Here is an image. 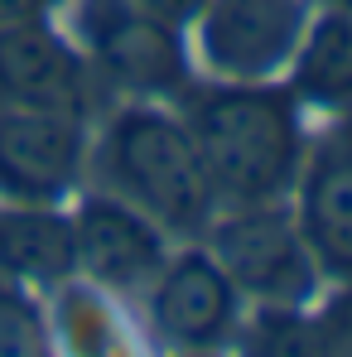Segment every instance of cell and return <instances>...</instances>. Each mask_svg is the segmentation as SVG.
Returning a JSON list of instances; mask_svg holds the SVG:
<instances>
[{"label": "cell", "mask_w": 352, "mask_h": 357, "mask_svg": "<svg viewBox=\"0 0 352 357\" xmlns=\"http://www.w3.org/2000/svg\"><path fill=\"white\" fill-rule=\"evenodd\" d=\"M294 92L270 82H222L188 97V135L203 155L217 198L232 208L275 203L304 165Z\"/></svg>", "instance_id": "obj_1"}, {"label": "cell", "mask_w": 352, "mask_h": 357, "mask_svg": "<svg viewBox=\"0 0 352 357\" xmlns=\"http://www.w3.org/2000/svg\"><path fill=\"white\" fill-rule=\"evenodd\" d=\"M102 169L155 227L193 237L217 218V188L188 126L160 107H125L102 140Z\"/></svg>", "instance_id": "obj_2"}, {"label": "cell", "mask_w": 352, "mask_h": 357, "mask_svg": "<svg viewBox=\"0 0 352 357\" xmlns=\"http://www.w3.org/2000/svg\"><path fill=\"white\" fill-rule=\"evenodd\" d=\"M213 256L236 285V295L256 299L266 309H299L319 290V261L290 213L275 203H246L227 218L208 222Z\"/></svg>", "instance_id": "obj_3"}, {"label": "cell", "mask_w": 352, "mask_h": 357, "mask_svg": "<svg viewBox=\"0 0 352 357\" xmlns=\"http://www.w3.org/2000/svg\"><path fill=\"white\" fill-rule=\"evenodd\" d=\"M77 34L87 63L135 97H169L188 87V59L178 44V29L145 15L130 0H82Z\"/></svg>", "instance_id": "obj_4"}, {"label": "cell", "mask_w": 352, "mask_h": 357, "mask_svg": "<svg viewBox=\"0 0 352 357\" xmlns=\"http://www.w3.org/2000/svg\"><path fill=\"white\" fill-rule=\"evenodd\" d=\"M309 0H203L193 15L198 59L222 82H266L294 59Z\"/></svg>", "instance_id": "obj_5"}, {"label": "cell", "mask_w": 352, "mask_h": 357, "mask_svg": "<svg viewBox=\"0 0 352 357\" xmlns=\"http://www.w3.org/2000/svg\"><path fill=\"white\" fill-rule=\"evenodd\" d=\"M82 116L63 107L0 112V193L15 203H54L82 174Z\"/></svg>", "instance_id": "obj_6"}, {"label": "cell", "mask_w": 352, "mask_h": 357, "mask_svg": "<svg viewBox=\"0 0 352 357\" xmlns=\"http://www.w3.org/2000/svg\"><path fill=\"white\" fill-rule=\"evenodd\" d=\"M294 222L319 261V275L352 285V112H338V121L304 155Z\"/></svg>", "instance_id": "obj_7"}, {"label": "cell", "mask_w": 352, "mask_h": 357, "mask_svg": "<svg viewBox=\"0 0 352 357\" xmlns=\"http://www.w3.org/2000/svg\"><path fill=\"white\" fill-rule=\"evenodd\" d=\"M150 290V324L174 348H217L236 328L241 295L213 251H183L160 266Z\"/></svg>", "instance_id": "obj_8"}, {"label": "cell", "mask_w": 352, "mask_h": 357, "mask_svg": "<svg viewBox=\"0 0 352 357\" xmlns=\"http://www.w3.org/2000/svg\"><path fill=\"white\" fill-rule=\"evenodd\" d=\"M72 256L77 271L92 275L97 285L135 295L145 290L164 256V227H155L140 208H130L125 198H87L72 218Z\"/></svg>", "instance_id": "obj_9"}, {"label": "cell", "mask_w": 352, "mask_h": 357, "mask_svg": "<svg viewBox=\"0 0 352 357\" xmlns=\"http://www.w3.org/2000/svg\"><path fill=\"white\" fill-rule=\"evenodd\" d=\"M87 59L54 34L39 15L0 24V102L5 107H63L82 112Z\"/></svg>", "instance_id": "obj_10"}, {"label": "cell", "mask_w": 352, "mask_h": 357, "mask_svg": "<svg viewBox=\"0 0 352 357\" xmlns=\"http://www.w3.org/2000/svg\"><path fill=\"white\" fill-rule=\"evenodd\" d=\"M294 102H314L323 112H352V10L319 15L304 24L290 59Z\"/></svg>", "instance_id": "obj_11"}, {"label": "cell", "mask_w": 352, "mask_h": 357, "mask_svg": "<svg viewBox=\"0 0 352 357\" xmlns=\"http://www.w3.org/2000/svg\"><path fill=\"white\" fill-rule=\"evenodd\" d=\"M0 271L34 280V285H54L77 271L72 256V222L49 213L44 203H20V208H0Z\"/></svg>", "instance_id": "obj_12"}, {"label": "cell", "mask_w": 352, "mask_h": 357, "mask_svg": "<svg viewBox=\"0 0 352 357\" xmlns=\"http://www.w3.org/2000/svg\"><path fill=\"white\" fill-rule=\"evenodd\" d=\"M44 348L39 314L15 295H0V357H29Z\"/></svg>", "instance_id": "obj_13"}, {"label": "cell", "mask_w": 352, "mask_h": 357, "mask_svg": "<svg viewBox=\"0 0 352 357\" xmlns=\"http://www.w3.org/2000/svg\"><path fill=\"white\" fill-rule=\"evenodd\" d=\"M130 5H140L145 15H155V20L174 24V29H188V24H193V15L203 10V0H130Z\"/></svg>", "instance_id": "obj_14"}, {"label": "cell", "mask_w": 352, "mask_h": 357, "mask_svg": "<svg viewBox=\"0 0 352 357\" xmlns=\"http://www.w3.org/2000/svg\"><path fill=\"white\" fill-rule=\"evenodd\" d=\"M44 5H54V0H0V24L34 20V15H44Z\"/></svg>", "instance_id": "obj_15"}, {"label": "cell", "mask_w": 352, "mask_h": 357, "mask_svg": "<svg viewBox=\"0 0 352 357\" xmlns=\"http://www.w3.org/2000/svg\"><path fill=\"white\" fill-rule=\"evenodd\" d=\"M328 5H333V10H352V0H328Z\"/></svg>", "instance_id": "obj_16"}]
</instances>
